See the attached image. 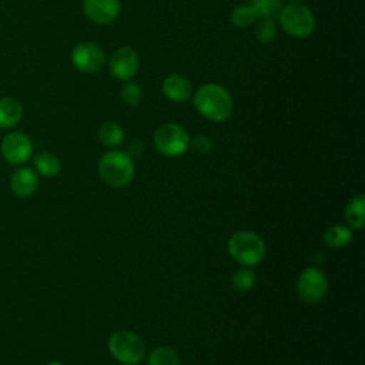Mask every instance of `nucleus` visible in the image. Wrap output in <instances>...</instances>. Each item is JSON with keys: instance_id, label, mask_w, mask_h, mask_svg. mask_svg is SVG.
Here are the masks:
<instances>
[{"instance_id": "f257e3e1", "label": "nucleus", "mask_w": 365, "mask_h": 365, "mask_svg": "<svg viewBox=\"0 0 365 365\" xmlns=\"http://www.w3.org/2000/svg\"><path fill=\"white\" fill-rule=\"evenodd\" d=\"M195 110L210 121H224L232 111V98L220 84L208 83L201 86L194 94Z\"/></svg>"}, {"instance_id": "f03ea898", "label": "nucleus", "mask_w": 365, "mask_h": 365, "mask_svg": "<svg viewBox=\"0 0 365 365\" xmlns=\"http://www.w3.org/2000/svg\"><path fill=\"white\" fill-rule=\"evenodd\" d=\"M98 174L101 180L110 187H125L134 175L133 160L124 151H108L98 161Z\"/></svg>"}, {"instance_id": "7ed1b4c3", "label": "nucleus", "mask_w": 365, "mask_h": 365, "mask_svg": "<svg viewBox=\"0 0 365 365\" xmlns=\"http://www.w3.org/2000/svg\"><path fill=\"white\" fill-rule=\"evenodd\" d=\"M228 252L241 265L252 267L264 258L265 244L258 234L242 230L230 237Z\"/></svg>"}, {"instance_id": "20e7f679", "label": "nucleus", "mask_w": 365, "mask_h": 365, "mask_svg": "<svg viewBox=\"0 0 365 365\" xmlns=\"http://www.w3.org/2000/svg\"><path fill=\"white\" fill-rule=\"evenodd\" d=\"M110 354L120 364L137 365L145 356L144 339L131 331H118L108 339Z\"/></svg>"}, {"instance_id": "39448f33", "label": "nucleus", "mask_w": 365, "mask_h": 365, "mask_svg": "<svg viewBox=\"0 0 365 365\" xmlns=\"http://www.w3.org/2000/svg\"><path fill=\"white\" fill-rule=\"evenodd\" d=\"M278 16L282 29L297 38L308 37L315 27V19L311 10L299 3L287 4L279 10Z\"/></svg>"}, {"instance_id": "423d86ee", "label": "nucleus", "mask_w": 365, "mask_h": 365, "mask_svg": "<svg viewBox=\"0 0 365 365\" xmlns=\"http://www.w3.org/2000/svg\"><path fill=\"white\" fill-rule=\"evenodd\" d=\"M190 143V135L180 124L167 123L157 128L154 134V145L155 148L167 155V157H177L181 155Z\"/></svg>"}, {"instance_id": "0eeeda50", "label": "nucleus", "mask_w": 365, "mask_h": 365, "mask_svg": "<svg viewBox=\"0 0 365 365\" xmlns=\"http://www.w3.org/2000/svg\"><path fill=\"white\" fill-rule=\"evenodd\" d=\"M327 289H328L327 277L317 267L305 268L297 281L298 295L307 304L319 302L325 297Z\"/></svg>"}, {"instance_id": "6e6552de", "label": "nucleus", "mask_w": 365, "mask_h": 365, "mask_svg": "<svg viewBox=\"0 0 365 365\" xmlns=\"http://www.w3.org/2000/svg\"><path fill=\"white\" fill-rule=\"evenodd\" d=\"M31 151H33L31 141L24 133L13 131V133H9L1 140V145H0L1 157L13 165L24 164L30 158Z\"/></svg>"}, {"instance_id": "1a4fd4ad", "label": "nucleus", "mask_w": 365, "mask_h": 365, "mask_svg": "<svg viewBox=\"0 0 365 365\" xmlns=\"http://www.w3.org/2000/svg\"><path fill=\"white\" fill-rule=\"evenodd\" d=\"M71 61L74 67L83 73H97L104 64V51L96 43L83 41L74 46Z\"/></svg>"}, {"instance_id": "9d476101", "label": "nucleus", "mask_w": 365, "mask_h": 365, "mask_svg": "<svg viewBox=\"0 0 365 365\" xmlns=\"http://www.w3.org/2000/svg\"><path fill=\"white\" fill-rule=\"evenodd\" d=\"M138 70V56L128 47H120L110 58V73L118 80H131Z\"/></svg>"}, {"instance_id": "9b49d317", "label": "nucleus", "mask_w": 365, "mask_h": 365, "mask_svg": "<svg viewBox=\"0 0 365 365\" xmlns=\"http://www.w3.org/2000/svg\"><path fill=\"white\" fill-rule=\"evenodd\" d=\"M84 14L97 24L113 21L120 13V0H84Z\"/></svg>"}, {"instance_id": "f8f14e48", "label": "nucleus", "mask_w": 365, "mask_h": 365, "mask_svg": "<svg viewBox=\"0 0 365 365\" xmlns=\"http://www.w3.org/2000/svg\"><path fill=\"white\" fill-rule=\"evenodd\" d=\"M38 180L36 173L29 167L17 168L10 177L11 192L19 198H27L37 190Z\"/></svg>"}, {"instance_id": "ddd939ff", "label": "nucleus", "mask_w": 365, "mask_h": 365, "mask_svg": "<svg viewBox=\"0 0 365 365\" xmlns=\"http://www.w3.org/2000/svg\"><path fill=\"white\" fill-rule=\"evenodd\" d=\"M163 91L171 101H185L192 94L191 81L181 74H171L163 83Z\"/></svg>"}, {"instance_id": "4468645a", "label": "nucleus", "mask_w": 365, "mask_h": 365, "mask_svg": "<svg viewBox=\"0 0 365 365\" xmlns=\"http://www.w3.org/2000/svg\"><path fill=\"white\" fill-rule=\"evenodd\" d=\"M23 106L14 97L0 98V128H11L20 123Z\"/></svg>"}, {"instance_id": "2eb2a0df", "label": "nucleus", "mask_w": 365, "mask_h": 365, "mask_svg": "<svg viewBox=\"0 0 365 365\" xmlns=\"http://www.w3.org/2000/svg\"><path fill=\"white\" fill-rule=\"evenodd\" d=\"M345 220L355 230H361L365 225V197L362 194L349 200L345 208Z\"/></svg>"}, {"instance_id": "dca6fc26", "label": "nucleus", "mask_w": 365, "mask_h": 365, "mask_svg": "<svg viewBox=\"0 0 365 365\" xmlns=\"http://www.w3.org/2000/svg\"><path fill=\"white\" fill-rule=\"evenodd\" d=\"M34 168L43 177H54L61 170L58 157L50 151H41L34 157Z\"/></svg>"}, {"instance_id": "f3484780", "label": "nucleus", "mask_w": 365, "mask_h": 365, "mask_svg": "<svg viewBox=\"0 0 365 365\" xmlns=\"http://www.w3.org/2000/svg\"><path fill=\"white\" fill-rule=\"evenodd\" d=\"M98 138L107 147H118L124 141V131L120 124L114 121H107L100 125Z\"/></svg>"}, {"instance_id": "a211bd4d", "label": "nucleus", "mask_w": 365, "mask_h": 365, "mask_svg": "<svg viewBox=\"0 0 365 365\" xmlns=\"http://www.w3.org/2000/svg\"><path fill=\"white\" fill-rule=\"evenodd\" d=\"M352 240V232L344 225H332L324 232V241L331 248H342Z\"/></svg>"}, {"instance_id": "6ab92c4d", "label": "nucleus", "mask_w": 365, "mask_h": 365, "mask_svg": "<svg viewBox=\"0 0 365 365\" xmlns=\"http://www.w3.org/2000/svg\"><path fill=\"white\" fill-rule=\"evenodd\" d=\"M150 365H180L181 359L177 351L170 346H157L148 355Z\"/></svg>"}, {"instance_id": "aec40b11", "label": "nucleus", "mask_w": 365, "mask_h": 365, "mask_svg": "<svg viewBox=\"0 0 365 365\" xmlns=\"http://www.w3.org/2000/svg\"><path fill=\"white\" fill-rule=\"evenodd\" d=\"M231 287L238 292L250 291L255 284V274L250 268H240L237 269L230 279Z\"/></svg>"}, {"instance_id": "412c9836", "label": "nucleus", "mask_w": 365, "mask_h": 365, "mask_svg": "<svg viewBox=\"0 0 365 365\" xmlns=\"http://www.w3.org/2000/svg\"><path fill=\"white\" fill-rule=\"evenodd\" d=\"M258 19L255 10L252 9L251 4H242V6H237L230 16V20L234 26L237 27H248L251 26L255 20Z\"/></svg>"}, {"instance_id": "4be33fe9", "label": "nucleus", "mask_w": 365, "mask_h": 365, "mask_svg": "<svg viewBox=\"0 0 365 365\" xmlns=\"http://www.w3.org/2000/svg\"><path fill=\"white\" fill-rule=\"evenodd\" d=\"M251 6L255 10L258 19H264V17L274 19L282 9L281 0H252Z\"/></svg>"}, {"instance_id": "5701e85b", "label": "nucleus", "mask_w": 365, "mask_h": 365, "mask_svg": "<svg viewBox=\"0 0 365 365\" xmlns=\"http://www.w3.org/2000/svg\"><path fill=\"white\" fill-rule=\"evenodd\" d=\"M141 98H143L141 87L137 83L127 80L121 87V100L128 106H137L141 101Z\"/></svg>"}, {"instance_id": "b1692460", "label": "nucleus", "mask_w": 365, "mask_h": 365, "mask_svg": "<svg viewBox=\"0 0 365 365\" xmlns=\"http://www.w3.org/2000/svg\"><path fill=\"white\" fill-rule=\"evenodd\" d=\"M277 36V24L271 17H264L257 24V37L261 43H269Z\"/></svg>"}, {"instance_id": "393cba45", "label": "nucleus", "mask_w": 365, "mask_h": 365, "mask_svg": "<svg viewBox=\"0 0 365 365\" xmlns=\"http://www.w3.org/2000/svg\"><path fill=\"white\" fill-rule=\"evenodd\" d=\"M188 148H191L194 153L202 155V154H207V153L211 151L212 143H211V140H210L208 135H205V134H197V135H194L192 138H190Z\"/></svg>"}, {"instance_id": "a878e982", "label": "nucleus", "mask_w": 365, "mask_h": 365, "mask_svg": "<svg viewBox=\"0 0 365 365\" xmlns=\"http://www.w3.org/2000/svg\"><path fill=\"white\" fill-rule=\"evenodd\" d=\"M144 143L141 140H133L127 147V154L130 157H140L144 153Z\"/></svg>"}, {"instance_id": "bb28decb", "label": "nucleus", "mask_w": 365, "mask_h": 365, "mask_svg": "<svg viewBox=\"0 0 365 365\" xmlns=\"http://www.w3.org/2000/svg\"><path fill=\"white\" fill-rule=\"evenodd\" d=\"M47 365H61L60 362H56V361H53V362H48Z\"/></svg>"}, {"instance_id": "cd10ccee", "label": "nucleus", "mask_w": 365, "mask_h": 365, "mask_svg": "<svg viewBox=\"0 0 365 365\" xmlns=\"http://www.w3.org/2000/svg\"><path fill=\"white\" fill-rule=\"evenodd\" d=\"M292 3H299V1H304V0H291Z\"/></svg>"}]
</instances>
